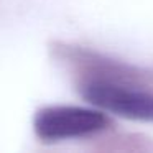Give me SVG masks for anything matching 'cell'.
<instances>
[{
	"instance_id": "obj_1",
	"label": "cell",
	"mask_w": 153,
	"mask_h": 153,
	"mask_svg": "<svg viewBox=\"0 0 153 153\" xmlns=\"http://www.w3.org/2000/svg\"><path fill=\"white\" fill-rule=\"evenodd\" d=\"M53 50L58 58L79 68L76 87L89 104L125 119L153 122V91L119 77L105 61L91 53L59 45H54Z\"/></svg>"
},
{
	"instance_id": "obj_2",
	"label": "cell",
	"mask_w": 153,
	"mask_h": 153,
	"mask_svg": "<svg viewBox=\"0 0 153 153\" xmlns=\"http://www.w3.org/2000/svg\"><path fill=\"white\" fill-rule=\"evenodd\" d=\"M110 125L109 117L100 109L77 105H46L33 117L35 135L41 142H63L99 133Z\"/></svg>"
}]
</instances>
